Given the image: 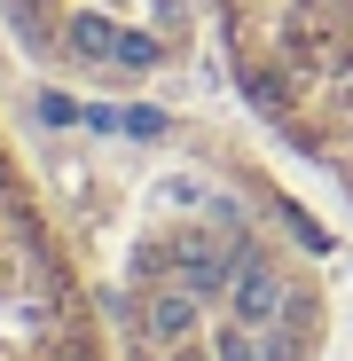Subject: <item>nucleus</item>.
I'll return each instance as SVG.
<instances>
[{"label":"nucleus","mask_w":353,"mask_h":361,"mask_svg":"<svg viewBox=\"0 0 353 361\" xmlns=\"http://www.w3.org/2000/svg\"><path fill=\"white\" fill-rule=\"evenodd\" d=\"M244 102L353 197V0H212Z\"/></svg>","instance_id":"nucleus-1"},{"label":"nucleus","mask_w":353,"mask_h":361,"mask_svg":"<svg viewBox=\"0 0 353 361\" xmlns=\"http://www.w3.org/2000/svg\"><path fill=\"white\" fill-rule=\"evenodd\" d=\"M0 361H118L102 314L0 134Z\"/></svg>","instance_id":"nucleus-2"}]
</instances>
